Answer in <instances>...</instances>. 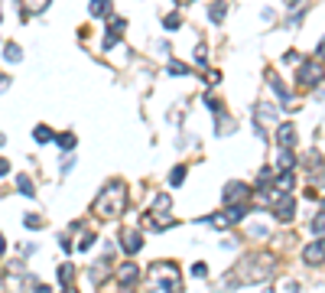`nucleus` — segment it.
<instances>
[{"label": "nucleus", "mask_w": 325, "mask_h": 293, "mask_svg": "<svg viewBox=\"0 0 325 293\" xmlns=\"http://www.w3.org/2000/svg\"><path fill=\"white\" fill-rule=\"evenodd\" d=\"M4 59H7V62H20V59H23L20 46H16V42H7V46H4Z\"/></svg>", "instance_id": "obj_13"}, {"label": "nucleus", "mask_w": 325, "mask_h": 293, "mask_svg": "<svg viewBox=\"0 0 325 293\" xmlns=\"http://www.w3.org/2000/svg\"><path fill=\"white\" fill-rule=\"evenodd\" d=\"M293 215H296V202L289 199V195H283V199H280V206H277V218H280V221H293Z\"/></svg>", "instance_id": "obj_10"}, {"label": "nucleus", "mask_w": 325, "mask_h": 293, "mask_svg": "<svg viewBox=\"0 0 325 293\" xmlns=\"http://www.w3.org/2000/svg\"><path fill=\"white\" fill-rule=\"evenodd\" d=\"M108 10H111V0H91L88 4V13L91 16H108Z\"/></svg>", "instance_id": "obj_11"}, {"label": "nucleus", "mask_w": 325, "mask_h": 293, "mask_svg": "<svg viewBox=\"0 0 325 293\" xmlns=\"http://www.w3.org/2000/svg\"><path fill=\"white\" fill-rule=\"evenodd\" d=\"M120 209H124V186H120V183H108L101 189V195L94 199V212H98L101 218H114Z\"/></svg>", "instance_id": "obj_2"}, {"label": "nucleus", "mask_w": 325, "mask_h": 293, "mask_svg": "<svg viewBox=\"0 0 325 293\" xmlns=\"http://www.w3.org/2000/svg\"><path fill=\"white\" fill-rule=\"evenodd\" d=\"M33 140H36V144H49V140H52V130L46 127V124H39V127L33 130Z\"/></svg>", "instance_id": "obj_15"}, {"label": "nucleus", "mask_w": 325, "mask_h": 293, "mask_svg": "<svg viewBox=\"0 0 325 293\" xmlns=\"http://www.w3.org/2000/svg\"><path fill=\"white\" fill-rule=\"evenodd\" d=\"M137 277H140V267H137L134 261H127V264H120V267H117V280L124 283V287H134Z\"/></svg>", "instance_id": "obj_6"}, {"label": "nucleus", "mask_w": 325, "mask_h": 293, "mask_svg": "<svg viewBox=\"0 0 325 293\" xmlns=\"http://www.w3.org/2000/svg\"><path fill=\"white\" fill-rule=\"evenodd\" d=\"M205 271H208L205 264H192V274H195V277H205Z\"/></svg>", "instance_id": "obj_27"}, {"label": "nucleus", "mask_w": 325, "mask_h": 293, "mask_svg": "<svg viewBox=\"0 0 325 293\" xmlns=\"http://www.w3.org/2000/svg\"><path fill=\"white\" fill-rule=\"evenodd\" d=\"M322 206H325V202H322Z\"/></svg>", "instance_id": "obj_37"}, {"label": "nucleus", "mask_w": 325, "mask_h": 293, "mask_svg": "<svg viewBox=\"0 0 325 293\" xmlns=\"http://www.w3.org/2000/svg\"><path fill=\"white\" fill-rule=\"evenodd\" d=\"M257 121H260V127H263V124L273 127V124H277V108H273V104H267V101H260L257 104Z\"/></svg>", "instance_id": "obj_9"}, {"label": "nucleus", "mask_w": 325, "mask_h": 293, "mask_svg": "<svg viewBox=\"0 0 325 293\" xmlns=\"http://www.w3.org/2000/svg\"><path fill=\"white\" fill-rule=\"evenodd\" d=\"M0 144H4V134H0Z\"/></svg>", "instance_id": "obj_34"}, {"label": "nucleus", "mask_w": 325, "mask_h": 293, "mask_svg": "<svg viewBox=\"0 0 325 293\" xmlns=\"http://www.w3.org/2000/svg\"><path fill=\"white\" fill-rule=\"evenodd\" d=\"M59 147H62V150H72V147H75V134H59Z\"/></svg>", "instance_id": "obj_23"}, {"label": "nucleus", "mask_w": 325, "mask_h": 293, "mask_svg": "<svg viewBox=\"0 0 325 293\" xmlns=\"http://www.w3.org/2000/svg\"><path fill=\"white\" fill-rule=\"evenodd\" d=\"M72 277H75V267H72V264H62V267H59V280L68 287V280H72Z\"/></svg>", "instance_id": "obj_19"}, {"label": "nucleus", "mask_w": 325, "mask_h": 293, "mask_svg": "<svg viewBox=\"0 0 325 293\" xmlns=\"http://www.w3.org/2000/svg\"><path fill=\"white\" fill-rule=\"evenodd\" d=\"M26 7H30L33 13H39V10H46V7H49V0H26Z\"/></svg>", "instance_id": "obj_24"}, {"label": "nucleus", "mask_w": 325, "mask_h": 293, "mask_svg": "<svg viewBox=\"0 0 325 293\" xmlns=\"http://www.w3.org/2000/svg\"><path fill=\"white\" fill-rule=\"evenodd\" d=\"M319 78H322V62H319V59H315V62H303L299 72H296V82H299L303 88L319 85Z\"/></svg>", "instance_id": "obj_3"}, {"label": "nucleus", "mask_w": 325, "mask_h": 293, "mask_svg": "<svg viewBox=\"0 0 325 293\" xmlns=\"http://www.w3.org/2000/svg\"><path fill=\"white\" fill-rule=\"evenodd\" d=\"M221 195H224V202H228V206H247V199H251V189H247L244 183H228Z\"/></svg>", "instance_id": "obj_4"}, {"label": "nucleus", "mask_w": 325, "mask_h": 293, "mask_svg": "<svg viewBox=\"0 0 325 293\" xmlns=\"http://www.w3.org/2000/svg\"><path fill=\"white\" fill-rule=\"evenodd\" d=\"M182 179H186V166L179 163V166H176V170L169 173V183H172V186H182Z\"/></svg>", "instance_id": "obj_17"}, {"label": "nucleus", "mask_w": 325, "mask_h": 293, "mask_svg": "<svg viewBox=\"0 0 325 293\" xmlns=\"http://www.w3.org/2000/svg\"><path fill=\"white\" fill-rule=\"evenodd\" d=\"M33 293H49V287H46V283H39V287L33 290Z\"/></svg>", "instance_id": "obj_30"}, {"label": "nucleus", "mask_w": 325, "mask_h": 293, "mask_svg": "<svg viewBox=\"0 0 325 293\" xmlns=\"http://www.w3.org/2000/svg\"><path fill=\"white\" fill-rule=\"evenodd\" d=\"M163 26H166V30H179V13H169L163 20Z\"/></svg>", "instance_id": "obj_25"}, {"label": "nucleus", "mask_w": 325, "mask_h": 293, "mask_svg": "<svg viewBox=\"0 0 325 293\" xmlns=\"http://www.w3.org/2000/svg\"><path fill=\"white\" fill-rule=\"evenodd\" d=\"M312 232H315V235H322V232H325V212H319V215L312 218Z\"/></svg>", "instance_id": "obj_21"}, {"label": "nucleus", "mask_w": 325, "mask_h": 293, "mask_svg": "<svg viewBox=\"0 0 325 293\" xmlns=\"http://www.w3.org/2000/svg\"><path fill=\"white\" fill-rule=\"evenodd\" d=\"M16 189H20L23 195H36V186L30 183V176H16Z\"/></svg>", "instance_id": "obj_14"}, {"label": "nucleus", "mask_w": 325, "mask_h": 293, "mask_svg": "<svg viewBox=\"0 0 325 293\" xmlns=\"http://www.w3.org/2000/svg\"><path fill=\"white\" fill-rule=\"evenodd\" d=\"M179 4H186V0H179Z\"/></svg>", "instance_id": "obj_35"}, {"label": "nucleus", "mask_w": 325, "mask_h": 293, "mask_svg": "<svg viewBox=\"0 0 325 293\" xmlns=\"http://www.w3.org/2000/svg\"><path fill=\"white\" fill-rule=\"evenodd\" d=\"M315 56H319V59H325V36H322V42H319V49H315Z\"/></svg>", "instance_id": "obj_28"}, {"label": "nucleus", "mask_w": 325, "mask_h": 293, "mask_svg": "<svg viewBox=\"0 0 325 293\" xmlns=\"http://www.w3.org/2000/svg\"><path fill=\"white\" fill-rule=\"evenodd\" d=\"M91 244H94V232H85V235H82V241H78V251H88Z\"/></svg>", "instance_id": "obj_22"}, {"label": "nucleus", "mask_w": 325, "mask_h": 293, "mask_svg": "<svg viewBox=\"0 0 325 293\" xmlns=\"http://www.w3.org/2000/svg\"><path fill=\"white\" fill-rule=\"evenodd\" d=\"M26 225H30V228H39L42 218H39V215H26Z\"/></svg>", "instance_id": "obj_26"}, {"label": "nucleus", "mask_w": 325, "mask_h": 293, "mask_svg": "<svg viewBox=\"0 0 325 293\" xmlns=\"http://www.w3.org/2000/svg\"><path fill=\"white\" fill-rule=\"evenodd\" d=\"M62 293H78V290H75V287H72V283H68V287H65V290H62Z\"/></svg>", "instance_id": "obj_32"}, {"label": "nucleus", "mask_w": 325, "mask_h": 293, "mask_svg": "<svg viewBox=\"0 0 325 293\" xmlns=\"http://www.w3.org/2000/svg\"><path fill=\"white\" fill-rule=\"evenodd\" d=\"M120 244H124L127 254H137L140 247H143V235L134 232V228H124V232H120Z\"/></svg>", "instance_id": "obj_5"}, {"label": "nucleus", "mask_w": 325, "mask_h": 293, "mask_svg": "<svg viewBox=\"0 0 325 293\" xmlns=\"http://www.w3.org/2000/svg\"><path fill=\"white\" fill-rule=\"evenodd\" d=\"M286 4H289V7H296V4H299V0H286Z\"/></svg>", "instance_id": "obj_33"}, {"label": "nucleus", "mask_w": 325, "mask_h": 293, "mask_svg": "<svg viewBox=\"0 0 325 293\" xmlns=\"http://www.w3.org/2000/svg\"><path fill=\"white\" fill-rule=\"evenodd\" d=\"M166 72H172L176 78H182V75H189V69L182 65V62H169V65H166Z\"/></svg>", "instance_id": "obj_20"}, {"label": "nucleus", "mask_w": 325, "mask_h": 293, "mask_svg": "<svg viewBox=\"0 0 325 293\" xmlns=\"http://www.w3.org/2000/svg\"><path fill=\"white\" fill-rule=\"evenodd\" d=\"M0 16H4V13H0Z\"/></svg>", "instance_id": "obj_36"}, {"label": "nucleus", "mask_w": 325, "mask_h": 293, "mask_svg": "<svg viewBox=\"0 0 325 293\" xmlns=\"http://www.w3.org/2000/svg\"><path fill=\"white\" fill-rule=\"evenodd\" d=\"M208 16H212L215 23H221L224 20V4H212V7H208Z\"/></svg>", "instance_id": "obj_18"}, {"label": "nucleus", "mask_w": 325, "mask_h": 293, "mask_svg": "<svg viewBox=\"0 0 325 293\" xmlns=\"http://www.w3.org/2000/svg\"><path fill=\"white\" fill-rule=\"evenodd\" d=\"M4 247H7V241H4V235H0V257H4Z\"/></svg>", "instance_id": "obj_31"}, {"label": "nucleus", "mask_w": 325, "mask_h": 293, "mask_svg": "<svg viewBox=\"0 0 325 293\" xmlns=\"http://www.w3.org/2000/svg\"><path fill=\"white\" fill-rule=\"evenodd\" d=\"M277 189H280V192H289V189H293V173H283V176H280V179H277Z\"/></svg>", "instance_id": "obj_16"}, {"label": "nucleus", "mask_w": 325, "mask_h": 293, "mask_svg": "<svg viewBox=\"0 0 325 293\" xmlns=\"http://www.w3.org/2000/svg\"><path fill=\"white\" fill-rule=\"evenodd\" d=\"M150 293H182L179 267L169 261H156L150 267Z\"/></svg>", "instance_id": "obj_1"}, {"label": "nucleus", "mask_w": 325, "mask_h": 293, "mask_svg": "<svg viewBox=\"0 0 325 293\" xmlns=\"http://www.w3.org/2000/svg\"><path fill=\"white\" fill-rule=\"evenodd\" d=\"M296 137H299V134H296V127H293V124H280V127H277V140H280V147H293L296 144Z\"/></svg>", "instance_id": "obj_8"}, {"label": "nucleus", "mask_w": 325, "mask_h": 293, "mask_svg": "<svg viewBox=\"0 0 325 293\" xmlns=\"http://www.w3.org/2000/svg\"><path fill=\"white\" fill-rule=\"evenodd\" d=\"M277 166H280V170H283V173H289V170H293V166H296V153H289V150H283V153L277 156Z\"/></svg>", "instance_id": "obj_12"}, {"label": "nucleus", "mask_w": 325, "mask_h": 293, "mask_svg": "<svg viewBox=\"0 0 325 293\" xmlns=\"http://www.w3.org/2000/svg\"><path fill=\"white\" fill-rule=\"evenodd\" d=\"M7 170H10V163H7V160H0V176H7Z\"/></svg>", "instance_id": "obj_29"}, {"label": "nucleus", "mask_w": 325, "mask_h": 293, "mask_svg": "<svg viewBox=\"0 0 325 293\" xmlns=\"http://www.w3.org/2000/svg\"><path fill=\"white\" fill-rule=\"evenodd\" d=\"M303 261L312 264V267H315V264H322V261H325V241H312V244L303 251Z\"/></svg>", "instance_id": "obj_7"}]
</instances>
